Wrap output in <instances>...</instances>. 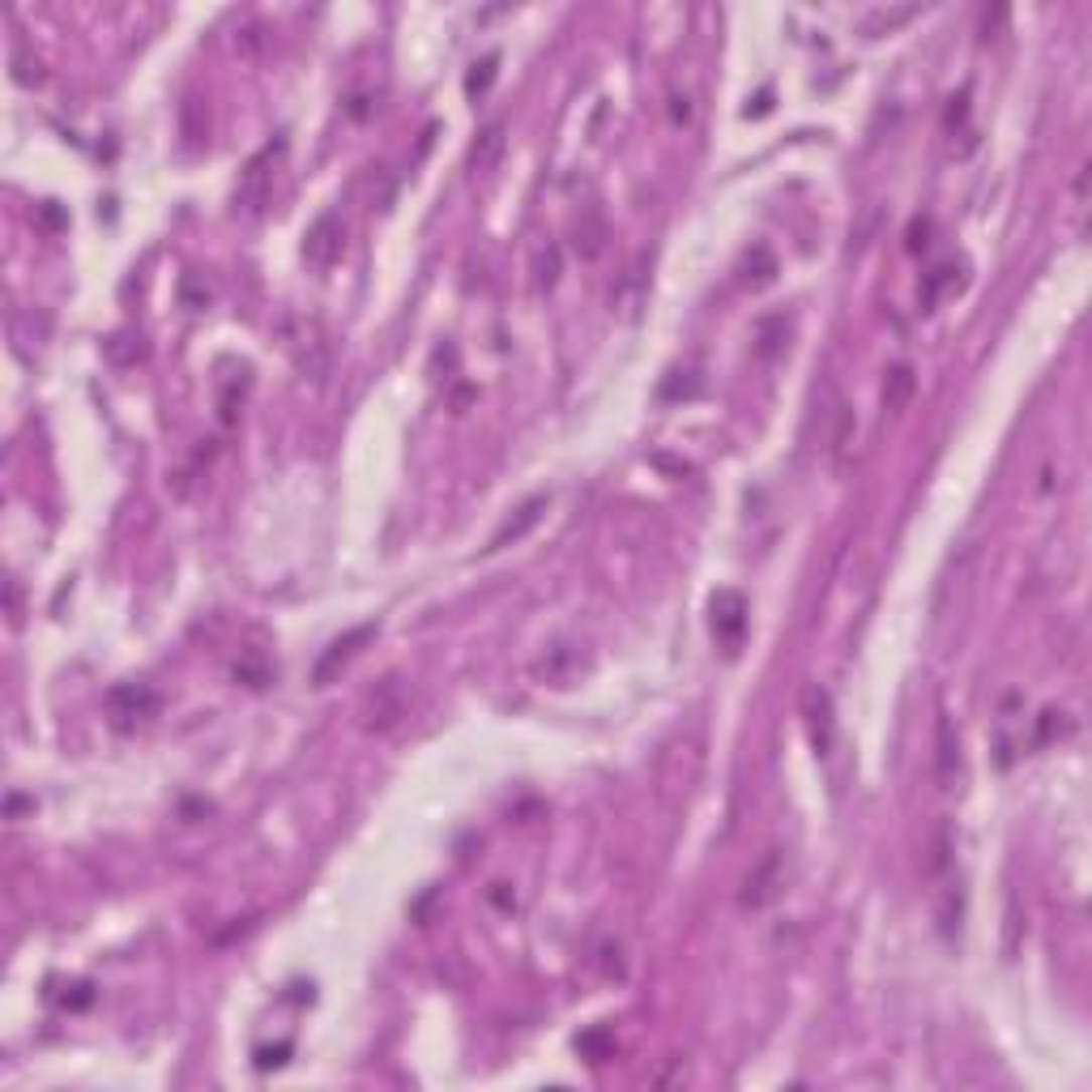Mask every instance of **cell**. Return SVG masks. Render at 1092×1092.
<instances>
[{"label":"cell","mask_w":1092,"mask_h":1092,"mask_svg":"<svg viewBox=\"0 0 1092 1092\" xmlns=\"http://www.w3.org/2000/svg\"><path fill=\"white\" fill-rule=\"evenodd\" d=\"M282 342H286V354H291L303 375H312V380H325L329 375L333 342H329V333L316 316H286L282 320Z\"/></svg>","instance_id":"6da1fadb"},{"label":"cell","mask_w":1092,"mask_h":1092,"mask_svg":"<svg viewBox=\"0 0 1092 1092\" xmlns=\"http://www.w3.org/2000/svg\"><path fill=\"white\" fill-rule=\"evenodd\" d=\"M282 154H286V141H270L261 154H253L244 163L240 184H236V213L240 218H257V213L265 209V201H270V192H274V167H278Z\"/></svg>","instance_id":"7a4b0ae2"},{"label":"cell","mask_w":1092,"mask_h":1092,"mask_svg":"<svg viewBox=\"0 0 1092 1092\" xmlns=\"http://www.w3.org/2000/svg\"><path fill=\"white\" fill-rule=\"evenodd\" d=\"M107 709H112V722L120 730H137V726H150L163 713V695L141 683H124L107 695Z\"/></svg>","instance_id":"3957f363"},{"label":"cell","mask_w":1092,"mask_h":1092,"mask_svg":"<svg viewBox=\"0 0 1092 1092\" xmlns=\"http://www.w3.org/2000/svg\"><path fill=\"white\" fill-rule=\"evenodd\" d=\"M342 248H346V226L333 209L320 213V218L303 230V261H308L312 270H329V265H337L342 261Z\"/></svg>","instance_id":"277c9868"},{"label":"cell","mask_w":1092,"mask_h":1092,"mask_svg":"<svg viewBox=\"0 0 1092 1092\" xmlns=\"http://www.w3.org/2000/svg\"><path fill=\"white\" fill-rule=\"evenodd\" d=\"M709 611H713V636L722 640V649L734 653L743 644V632H747V602L743 594H734V589H718L709 602Z\"/></svg>","instance_id":"5b68a950"},{"label":"cell","mask_w":1092,"mask_h":1092,"mask_svg":"<svg viewBox=\"0 0 1092 1092\" xmlns=\"http://www.w3.org/2000/svg\"><path fill=\"white\" fill-rule=\"evenodd\" d=\"M371 636H375V623H363V628H350L346 636H337V640L329 644V649L316 657V666H312V683L325 687L329 678H337V674H342V670L350 666L354 653H359Z\"/></svg>","instance_id":"8992f818"},{"label":"cell","mask_w":1092,"mask_h":1092,"mask_svg":"<svg viewBox=\"0 0 1092 1092\" xmlns=\"http://www.w3.org/2000/svg\"><path fill=\"white\" fill-rule=\"evenodd\" d=\"M406 718V691H402V678L388 674L384 683H375V691L367 695L363 705V726L367 730H393Z\"/></svg>","instance_id":"52a82bcc"},{"label":"cell","mask_w":1092,"mask_h":1092,"mask_svg":"<svg viewBox=\"0 0 1092 1092\" xmlns=\"http://www.w3.org/2000/svg\"><path fill=\"white\" fill-rule=\"evenodd\" d=\"M802 718H807L811 747L819 751V756H828L832 743H836V718H832V695L823 691L819 683L802 691Z\"/></svg>","instance_id":"ba28073f"},{"label":"cell","mask_w":1092,"mask_h":1092,"mask_svg":"<svg viewBox=\"0 0 1092 1092\" xmlns=\"http://www.w3.org/2000/svg\"><path fill=\"white\" fill-rule=\"evenodd\" d=\"M935 781H939V790H952L960 781V734L947 713H939V722H935Z\"/></svg>","instance_id":"9c48e42d"},{"label":"cell","mask_w":1092,"mask_h":1092,"mask_svg":"<svg viewBox=\"0 0 1092 1092\" xmlns=\"http://www.w3.org/2000/svg\"><path fill=\"white\" fill-rule=\"evenodd\" d=\"M547 504H551V499H547V495H529V499H525V504H521V508H516V512L508 516V521H504V525H499V529L491 533V542H487V551H504V547H512V542H521V538H525V533H529L533 525H538V521H542V512H547Z\"/></svg>","instance_id":"30bf717a"},{"label":"cell","mask_w":1092,"mask_h":1092,"mask_svg":"<svg viewBox=\"0 0 1092 1092\" xmlns=\"http://www.w3.org/2000/svg\"><path fill=\"white\" fill-rule=\"evenodd\" d=\"M952 291H960V265H956V261H943V265H935V270L922 278V286H918V308H922V312H935L939 299L952 295Z\"/></svg>","instance_id":"8fae6325"},{"label":"cell","mask_w":1092,"mask_h":1092,"mask_svg":"<svg viewBox=\"0 0 1092 1092\" xmlns=\"http://www.w3.org/2000/svg\"><path fill=\"white\" fill-rule=\"evenodd\" d=\"M777 875H781V857L768 853L764 863L747 875V892H743V905L747 909H764L768 901L777 897Z\"/></svg>","instance_id":"7c38bea8"},{"label":"cell","mask_w":1092,"mask_h":1092,"mask_svg":"<svg viewBox=\"0 0 1092 1092\" xmlns=\"http://www.w3.org/2000/svg\"><path fill=\"white\" fill-rule=\"evenodd\" d=\"M504 133H508L504 120H491L487 129L478 133V141L470 146V171H474V175H487V171L499 163V154H504Z\"/></svg>","instance_id":"4fadbf2b"},{"label":"cell","mask_w":1092,"mask_h":1092,"mask_svg":"<svg viewBox=\"0 0 1092 1092\" xmlns=\"http://www.w3.org/2000/svg\"><path fill=\"white\" fill-rule=\"evenodd\" d=\"M913 388H918V375H913L909 363H892L888 375H884V406L888 410H905Z\"/></svg>","instance_id":"5bb4252c"},{"label":"cell","mask_w":1092,"mask_h":1092,"mask_svg":"<svg viewBox=\"0 0 1092 1092\" xmlns=\"http://www.w3.org/2000/svg\"><path fill=\"white\" fill-rule=\"evenodd\" d=\"M568 666H577V653H572L568 644H555L538 666H533V674L547 678V683H568Z\"/></svg>","instance_id":"9a60e30c"},{"label":"cell","mask_w":1092,"mask_h":1092,"mask_svg":"<svg viewBox=\"0 0 1092 1092\" xmlns=\"http://www.w3.org/2000/svg\"><path fill=\"white\" fill-rule=\"evenodd\" d=\"M1076 730L1071 726V718L1063 709H1046L1042 718H1037V734H1033V743H1054V739H1067V734Z\"/></svg>","instance_id":"2e32d148"},{"label":"cell","mask_w":1092,"mask_h":1092,"mask_svg":"<svg viewBox=\"0 0 1092 1092\" xmlns=\"http://www.w3.org/2000/svg\"><path fill=\"white\" fill-rule=\"evenodd\" d=\"M495 64H499V51H487V56L470 68V77H465V95L478 99L482 91H487V86L495 82Z\"/></svg>","instance_id":"e0dca14e"},{"label":"cell","mask_w":1092,"mask_h":1092,"mask_svg":"<svg viewBox=\"0 0 1092 1092\" xmlns=\"http://www.w3.org/2000/svg\"><path fill=\"white\" fill-rule=\"evenodd\" d=\"M107 354H112L116 363H133L146 354V346H141V333H116L112 342H107Z\"/></svg>","instance_id":"ac0fdd59"},{"label":"cell","mask_w":1092,"mask_h":1092,"mask_svg":"<svg viewBox=\"0 0 1092 1092\" xmlns=\"http://www.w3.org/2000/svg\"><path fill=\"white\" fill-rule=\"evenodd\" d=\"M577 1050H581V1054H589V1059H594V1063H602L606 1054L615 1050V1042H611V1033H606V1029H594V1033H585V1037H581Z\"/></svg>","instance_id":"d6986e66"},{"label":"cell","mask_w":1092,"mask_h":1092,"mask_svg":"<svg viewBox=\"0 0 1092 1092\" xmlns=\"http://www.w3.org/2000/svg\"><path fill=\"white\" fill-rule=\"evenodd\" d=\"M602 240H606V226L598 218H589V226H577V248L581 257H598L602 253Z\"/></svg>","instance_id":"ffe728a7"},{"label":"cell","mask_w":1092,"mask_h":1092,"mask_svg":"<svg viewBox=\"0 0 1092 1092\" xmlns=\"http://www.w3.org/2000/svg\"><path fill=\"white\" fill-rule=\"evenodd\" d=\"M960 901H964L960 888H952V892H947V897L939 901V930H943V935H952V930L960 926Z\"/></svg>","instance_id":"44dd1931"},{"label":"cell","mask_w":1092,"mask_h":1092,"mask_svg":"<svg viewBox=\"0 0 1092 1092\" xmlns=\"http://www.w3.org/2000/svg\"><path fill=\"white\" fill-rule=\"evenodd\" d=\"M930 226H935V222H930L926 213H913L909 230H905V248H909V253H922V248L930 244Z\"/></svg>","instance_id":"7402d4cb"},{"label":"cell","mask_w":1092,"mask_h":1092,"mask_svg":"<svg viewBox=\"0 0 1092 1092\" xmlns=\"http://www.w3.org/2000/svg\"><path fill=\"white\" fill-rule=\"evenodd\" d=\"M286 1059H291V1042H282V1046H265V1050H257V1067L261 1071H270V1067H282Z\"/></svg>","instance_id":"603a6c76"},{"label":"cell","mask_w":1092,"mask_h":1092,"mask_svg":"<svg viewBox=\"0 0 1092 1092\" xmlns=\"http://www.w3.org/2000/svg\"><path fill=\"white\" fill-rule=\"evenodd\" d=\"M947 857H952V840H947V828H935V853H930V871H943Z\"/></svg>","instance_id":"cb8c5ba5"},{"label":"cell","mask_w":1092,"mask_h":1092,"mask_svg":"<svg viewBox=\"0 0 1092 1092\" xmlns=\"http://www.w3.org/2000/svg\"><path fill=\"white\" fill-rule=\"evenodd\" d=\"M969 116V91H960L952 95V107H947V116H943V129H956V124Z\"/></svg>","instance_id":"d4e9b609"},{"label":"cell","mask_w":1092,"mask_h":1092,"mask_svg":"<svg viewBox=\"0 0 1092 1092\" xmlns=\"http://www.w3.org/2000/svg\"><path fill=\"white\" fill-rule=\"evenodd\" d=\"M538 270H542V286H555V278H560V248H547Z\"/></svg>","instance_id":"484cf974"},{"label":"cell","mask_w":1092,"mask_h":1092,"mask_svg":"<svg viewBox=\"0 0 1092 1092\" xmlns=\"http://www.w3.org/2000/svg\"><path fill=\"white\" fill-rule=\"evenodd\" d=\"M1002 17H1007V9H994V13H986V17H981V34H986V39H990V30H994V26L1002 22Z\"/></svg>","instance_id":"4316f807"}]
</instances>
